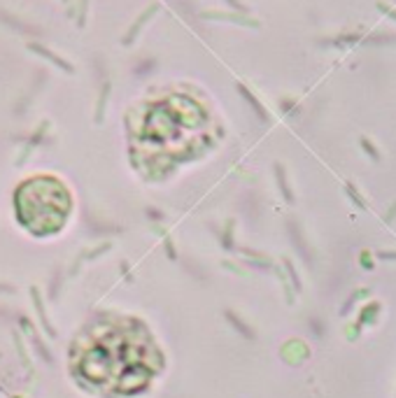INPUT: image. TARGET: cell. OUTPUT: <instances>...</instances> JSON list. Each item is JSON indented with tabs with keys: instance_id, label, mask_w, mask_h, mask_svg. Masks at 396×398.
Segmentation results:
<instances>
[{
	"instance_id": "obj_1",
	"label": "cell",
	"mask_w": 396,
	"mask_h": 398,
	"mask_svg": "<svg viewBox=\"0 0 396 398\" xmlns=\"http://www.w3.org/2000/svg\"><path fill=\"white\" fill-rule=\"evenodd\" d=\"M84 373L93 382H110L117 389L133 391L142 387L152 373L147 363V347L137 342L129 329H110L89 349Z\"/></svg>"
},
{
	"instance_id": "obj_2",
	"label": "cell",
	"mask_w": 396,
	"mask_h": 398,
	"mask_svg": "<svg viewBox=\"0 0 396 398\" xmlns=\"http://www.w3.org/2000/svg\"><path fill=\"white\" fill-rule=\"evenodd\" d=\"M16 217L35 235H52L68 222L72 198L66 184L54 177H33L14 196Z\"/></svg>"
}]
</instances>
